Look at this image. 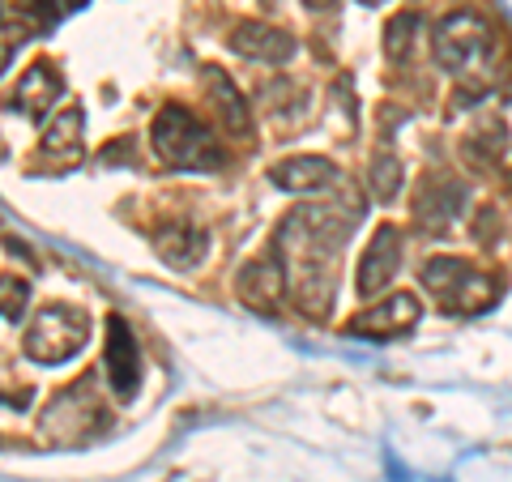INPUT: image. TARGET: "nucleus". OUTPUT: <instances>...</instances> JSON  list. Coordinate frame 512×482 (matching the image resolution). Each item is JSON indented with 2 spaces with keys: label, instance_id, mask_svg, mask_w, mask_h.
Returning <instances> with one entry per match:
<instances>
[{
  "label": "nucleus",
  "instance_id": "1",
  "mask_svg": "<svg viewBox=\"0 0 512 482\" xmlns=\"http://www.w3.org/2000/svg\"><path fill=\"white\" fill-rule=\"evenodd\" d=\"M363 218V201L346 205V210H325V205H303L291 218H282L278 239L286 261V278H291V299L308 316L329 312L333 303V261L342 252V239Z\"/></svg>",
  "mask_w": 512,
  "mask_h": 482
},
{
  "label": "nucleus",
  "instance_id": "2",
  "mask_svg": "<svg viewBox=\"0 0 512 482\" xmlns=\"http://www.w3.org/2000/svg\"><path fill=\"white\" fill-rule=\"evenodd\" d=\"M150 141H154V154L175 171H218L227 163V154H222L214 133L180 103H171L154 116Z\"/></svg>",
  "mask_w": 512,
  "mask_h": 482
},
{
  "label": "nucleus",
  "instance_id": "3",
  "mask_svg": "<svg viewBox=\"0 0 512 482\" xmlns=\"http://www.w3.org/2000/svg\"><path fill=\"white\" fill-rule=\"evenodd\" d=\"M86 342H90V316L69 308V303H47V308L30 320L22 350H26V359L56 367V363H69Z\"/></svg>",
  "mask_w": 512,
  "mask_h": 482
},
{
  "label": "nucleus",
  "instance_id": "4",
  "mask_svg": "<svg viewBox=\"0 0 512 482\" xmlns=\"http://www.w3.org/2000/svg\"><path fill=\"white\" fill-rule=\"evenodd\" d=\"M491 26L478 18V13L470 9H457V13H448V18L436 26V60H440V69L448 73H457V77H466L474 69H483V64L491 60Z\"/></svg>",
  "mask_w": 512,
  "mask_h": 482
},
{
  "label": "nucleus",
  "instance_id": "5",
  "mask_svg": "<svg viewBox=\"0 0 512 482\" xmlns=\"http://www.w3.org/2000/svg\"><path fill=\"white\" fill-rule=\"evenodd\" d=\"M286 291H291V278H286V261H282V248L274 244L269 252H261L256 261H248L235 278V295L244 308L261 312V316H274L282 308Z\"/></svg>",
  "mask_w": 512,
  "mask_h": 482
},
{
  "label": "nucleus",
  "instance_id": "6",
  "mask_svg": "<svg viewBox=\"0 0 512 482\" xmlns=\"http://www.w3.org/2000/svg\"><path fill=\"white\" fill-rule=\"evenodd\" d=\"M414 325H419V299H414L410 291H397L389 299H380L376 308L359 312L346 325V333L350 337H367V342H393V337L410 333Z\"/></svg>",
  "mask_w": 512,
  "mask_h": 482
},
{
  "label": "nucleus",
  "instance_id": "7",
  "mask_svg": "<svg viewBox=\"0 0 512 482\" xmlns=\"http://www.w3.org/2000/svg\"><path fill=\"white\" fill-rule=\"evenodd\" d=\"M397 269H402V231L384 222V227L372 235V244H367L363 261H359V273H355L359 299H376L384 286L397 278Z\"/></svg>",
  "mask_w": 512,
  "mask_h": 482
},
{
  "label": "nucleus",
  "instance_id": "8",
  "mask_svg": "<svg viewBox=\"0 0 512 482\" xmlns=\"http://www.w3.org/2000/svg\"><path fill=\"white\" fill-rule=\"evenodd\" d=\"M461 205H466V184L436 175V180H427L419 188V197H414V222L431 235H444L461 218Z\"/></svg>",
  "mask_w": 512,
  "mask_h": 482
},
{
  "label": "nucleus",
  "instance_id": "9",
  "mask_svg": "<svg viewBox=\"0 0 512 482\" xmlns=\"http://www.w3.org/2000/svg\"><path fill=\"white\" fill-rule=\"evenodd\" d=\"M107 376L120 401L133 397L141 384V350L124 316H107Z\"/></svg>",
  "mask_w": 512,
  "mask_h": 482
},
{
  "label": "nucleus",
  "instance_id": "10",
  "mask_svg": "<svg viewBox=\"0 0 512 482\" xmlns=\"http://www.w3.org/2000/svg\"><path fill=\"white\" fill-rule=\"evenodd\" d=\"M231 47L244 60H256V64H286L295 56V39L278 26H265V22H239L231 30Z\"/></svg>",
  "mask_w": 512,
  "mask_h": 482
},
{
  "label": "nucleus",
  "instance_id": "11",
  "mask_svg": "<svg viewBox=\"0 0 512 482\" xmlns=\"http://www.w3.org/2000/svg\"><path fill=\"white\" fill-rule=\"evenodd\" d=\"M60 94H64L60 69L56 64H47V60H39V64H30V69L22 73L18 90H13V111H22V116H30V120H43Z\"/></svg>",
  "mask_w": 512,
  "mask_h": 482
},
{
  "label": "nucleus",
  "instance_id": "12",
  "mask_svg": "<svg viewBox=\"0 0 512 482\" xmlns=\"http://www.w3.org/2000/svg\"><path fill=\"white\" fill-rule=\"evenodd\" d=\"M201 86H205V94H210V103H214V111H218V120H222V128H227L231 137H239L244 141L248 133H252V111H248V103H244V94L235 90V82L222 69H201Z\"/></svg>",
  "mask_w": 512,
  "mask_h": 482
},
{
  "label": "nucleus",
  "instance_id": "13",
  "mask_svg": "<svg viewBox=\"0 0 512 482\" xmlns=\"http://www.w3.org/2000/svg\"><path fill=\"white\" fill-rule=\"evenodd\" d=\"M82 107H64L60 116L52 120V128L43 133V146L39 154L52 163V171H64V167H77L82 163Z\"/></svg>",
  "mask_w": 512,
  "mask_h": 482
},
{
  "label": "nucleus",
  "instance_id": "14",
  "mask_svg": "<svg viewBox=\"0 0 512 482\" xmlns=\"http://www.w3.org/2000/svg\"><path fill=\"white\" fill-rule=\"evenodd\" d=\"M269 180L286 192H320L338 180V167L320 154H291V158H282V163L269 167Z\"/></svg>",
  "mask_w": 512,
  "mask_h": 482
},
{
  "label": "nucleus",
  "instance_id": "15",
  "mask_svg": "<svg viewBox=\"0 0 512 482\" xmlns=\"http://www.w3.org/2000/svg\"><path fill=\"white\" fill-rule=\"evenodd\" d=\"M154 252L163 256L171 269H192V265H201V256H205V235L192 227V222H167V227L154 235Z\"/></svg>",
  "mask_w": 512,
  "mask_h": 482
},
{
  "label": "nucleus",
  "instance_id": "16",
  "mask_svg": "<svg viewBox=\"0 0 512 482\" xmlns=\"http://www.w3.org/2000/svg\"><path fill=\"white\" fill-rule=\"evenodd\" d=\"M500 299V282L495 278H487V273H466V278H461L453 291H448L440 303L448 312H461V316H478V312H487L491 303Z\"/></svg>",
  "mask_w": 512,
  "mask_h": 482
},
{
  "label": "nucleus",
  "instance_id": "17",
  "mask_svg": "<svg viewBox=\"0 0 512 482\" xmlns=\"http://www.w3.org/2000/svg\"><path fill=\"white\" fill-rule=\"evenodd\" d=\"M466 273H470V265L457 261V256H431V261L423 265V286L436 299H444L461 278H466Z\"/></svg>",
  "mask_w": 512,
  "mask_h": 482
},
{
  "label": "nucleus",
  "instance_id": "18",
  "mask_svg": "<svg viewBox=\"0 0 512 482\" xmlns=\"http://www.w3.org/2000/svg\"><path fill=\"white\" fill-rule=\"evenodd\" d=\"M367 184H372V197L376 201H393L397 188H402V163L393 154H376L372 158V171H367Z\"/></svg>",
  "mask_w": 512,
  "mask_h": 482
},
{
  "label": "nucleus",
  "instance_id": "19",
  "mask_svg": "<svg viewBox=\"0 0 512 482\" xmlns=\"http://www.w3.org/2000/svg\"><path fill=\"white\" fill-rule=\"evenodd\" d=\"M414 35H419V18H414V13H397L389 22V30H384V52H389L393 64H402L410 56Z\"/></svg>",
  "mask_w": 512,
  "mask_h": 482
},
{
  "label": "nucleus",
  "instance_id": "20",
  "mask_svg": "<svg viewBox=\"0 0 512 482\" xmlns=\"http://www.w3.org/2000/svg\"><path fill=\"white\" fill-rule=\"evenodd\" d=\"M0 299H5V320H9V325H18V320L26 316V299H30L26 278H13V273H5V278H0Z\"/></svg>",
  "mask_w": 512,
  "mask_h": 482
},
{
  "label": "nucleus",
  "instance_id": "21",
  "mask_svg": "<svg viewBox=\"0 0 512 482\" xmlns=\"http://www.w3.org/2000/svg\"><path fill=\"white\" fill-rule=\"evenodd\" d=\"M303 5H308V9H329L333 0H303Z\"/></svg>",
  "mask_w": 512,
  "mask_h": 482
},
{
  "label": "nucleus",
  "instance_id": "22",
  "mask_svg": "<svg viewBox=\"0 0 512 482\" xmlns=\"http://www.w3.org/2000/svg\"><path fill=\"white\" fill-rule=\"evenodd\" d=\"M363 5H384V0H363Z\"/></svg>",
  "mask_w": 512,
  "mask_h": 482
}]
</instances>
